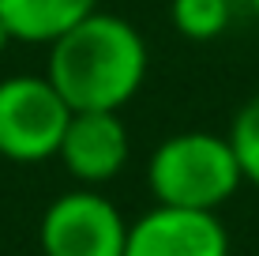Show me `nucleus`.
I'll return each mask as SVG.
<instances>
[{
    "mask_svg": "<svg viewBox=\"0 0 259 256\" xmlns=\"http://www.w3.org/2000/svg\"><path fill=\"white\" fill-rule=\"evenodd\" d=\"M147 42L128 19L94 12L49 46L46 76L71 113H120L147 79Z\"/></svg>",
    "mask_w": 259,
    "mask_h": 256,
    "instance_id": "nucleus-1",
    "label": "nucleus"
},
{
    "mask_svg": "<svg viewBox=\"0 0 259 256\" xmlns=\"http://www.w3.org/2000/svg\"><path fill=\"white\" fill-rule=\"evenodd\" d=\"M150 196L162 207L218 211L244 185L229 136L218 132H177L154 147L147 162Z\"/></svg>",
    "mask_w": 259,
    "mask_h": 256,
    "instance_id": "nucleus-2",
    "label": "nucleus"
},
{
    "mask_svg": "<svg viewBox=\"0 0 259 256\" xmlns=\"http://www.w3.org/2000/svg\"><path fill=\"white\" fill-rule=\"evenodd\" d=\"M71 105L49 83V76L0 79V155L8 162H46L60 155Z\"/></svg>",
    "mask_w": 259,
    "mask_h": 256,
    "instance_id": "nucleus-3",
    "label": "nucleus"
},
{
    "mask_svg": "<svg viewBox=\"0 0 259 256\" xmlns=\"http://www.w3.org/2000/svg\"><path fill=\"white\" fill-rule=\"evenodd\" d=\"M128 218L98 189L60 192L38 223L41 256H124Z\"/></svg>",
    "mask_w": 259,
    "mask_h": 256,
    "instance_id": "nucleus-4",
    "label": "nucleus"
},
{
    "mask_svg": "<svg viewBox=\"0 0 259 256\" xmlns=\"http://www.w3.org/2000/svg\"><path fill=\"white\" fill-rule=\"evenodd\" d=\"M124 256H229V230L218 211L154 204L128 226Z\"/></svg>",
    "mask_w": 259,
    "mask_h": 256,
    "instance_id": "nucleus-5",
    "label": "nucleus"
},
{
    "mask_svg": "<svg viewBox=\"0 0 259 256\" xmlns=\"http://www.w3.org/2000/svg\"><path fill=\"white\" fill-rule=\"evenodd\" d=\"M128 155L132 139L120 113H71L57 158L79 189H102L124 173Z\"/></svg>",
    "mask_w": 259,
    "mask_h": 256,
    "instance_id": "nucleus-6",
    "label": "nucleus"
},
{
    "mask_svg": "<svg viewBox=\"0 0 259 256\" xmlns=\"http://www.w3.org/2000/svg\"><path fill=\"white\" fill-rule=\"evenodd\" d=\"M94 12L98 0H0V19L12 42L26 46H53L60 34H68Z\"/></svg>",
    "mask_w": 259,
    "mask_h": 256,
    "instance_id": "nucleus-7",
    "label": "nucleus"
},
{
    "mask_svg": "<svg viewBox=\"0 0 259 256\" xmlns=\"http://www.w3.org/2000/svg\"><path fill=\"white\" fill-rule=\"evenodd\" d=\"M169 19L188 42H214L233 23V0H173Z\"/></svg>",
    "mask_w": 259,
    "mask_h": 256,
    "instance_id": "nucleus-8",
    "label": "nucleus"
},
{
    "mask_svg": "<svg viewBox=\"0 0 259 256\" xmlns=\"http://www.w3.org/2000/svg\"><path fill=\"white\" fill-rule=\"evenodd\" d=\"M229 143H233V155L240 162V173H244L248 185L259 189V91L237 109L233 125H229Z\"/></svg>",
    "mask_w": 259,
    "mask_h": 256,
    "instance_id": "nucleus-9",
    "label": "nucleus"
},
{
    "mask_svg": "<svg viewBox=\"0 0 259 256\" xmlns=\"http://www.w3.org/2000/svg\"><path fill=\"white\" fill-rule=\"evenodd\" d=\"M8 42H12V34H8V26H4V19H0V53L8 49Z\"/></svg>",
    "mask_w": 259,
    "mask_h": 256,
    "instance_id": "nucleus-10",
    "label": "nucleus"
},
{
    "mask_svg": "<svg viewBox=\"0 0 259 256\" xmlns=\"http://www.w3.org/2000/svg\"><path fill=\"white\" fill-rule=\"evenodd\" d=\"M248 4H252V12H255V19H259V0H248Z\"/></svg>",
    "mask_w": 259,
    "mask_h": 256,
    "instance_id": "nucleus-11",
    "label": "nucleus"
}]
</instances>
